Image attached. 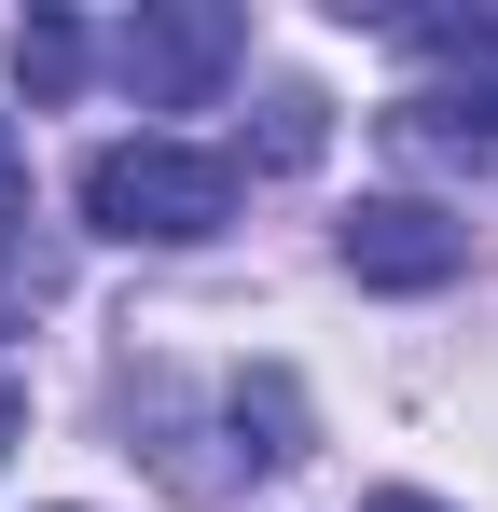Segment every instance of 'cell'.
Here are the masks:
<instances>
[{"label":"cell","instance_id":"1","mask_svg":"<svg viewBox=\"0 0 498 512\" xmlns=\"http://www.w3.org/2000/svg\"><path fill=\"white\" fill-rule=\"evenodd\" d=\"M83 222L125 236V250H208L236 222V153H208V139H111L83 167Z\"/></svg>","mask_w":498,"mask_h":512},{"label":"cell","instance_id":"2","mask_svg":"<svg viewBox=\"0 0 498 512\" xmlns=\"http://www.w3.org/2000/svg\"><path fill=\"white\" fill-rule=\"evenodd\" d=\"M388 28L429 70V97L402 111L415 139H498V0H471V14H388Z\"/></svg>","mask_w":498,"mask_h":512},{"label":"cell","instance_id":"3","mask_svg":"<svg viewBox=\"0 0 498 512\" xmlns=\"http://www.w3.org/2000/svg\"><path fill=\"white\" fill-rule=\"evenodd\" d=\"M236 42L249 28L222 14V0H166V14H125V28H111V70H125L139 111H194V97L236 70Z\"/></svg>","mask_w":498,"mask_h":512},{"label":"cell","instance_id":"4","mask_svg":"<svg viewBox=\"0 0 498 512\" xmlns=\"http://www.w3.org/2000/svg\"><path fill=\"white\" fill-rule=\"evenodd\" d=\"M332 250H346V277H360V291H443V277L471 263V222H443L429 194H360Z\"/></svg>","mask_w":498,"mask_h":512},{"label":"cell","instance_id":"5","mask_svg":"<svg viewBox=\"0 0 498 512\" xmlns=\"http://www.w3.org/2000/svg\"><path fill=\"white\" fill-rule=\"evenodd\" d=\"M222 416H236V457H249V471H291V457H305V388H291L277 360L222 388Z\"/></svg>","mask_w":498,"mask_h":512},{"label":"cell","instance_id":"6","mask_svg":"<svg viewBox=\"0 0 498 512\" xmlns=\"http://www.w3.org/2000/svg\"><path fill=\"white\" fill-rule=\"evenodd\" d=\"M14 84L28 97H70L83 84V28L70 14H28V28H14Z\"/></svg>","mask_w":498,"mask_h":512},{"label":"cell","instance_id":"7","mask_svg":"<svg viewBox=\"0 0 498 512\" xmlns=\"http://www.w3.org/2000/svg\"><path fill=\"white\" fill-rule=\"evenodd\" d=\"M319 139H332V97H305V84H277V97H263V167H305Z\"/></svg>","mask_w":498,"mask_h":512},{"label":"cell","instance_id":"8","mask_svg":"<svg viewBox=\"0 0 498 512\" xmlns=\"http://www.w3.org/2000/svg\"><path fill=\"white\" fill-rule=\"evenodd\" d=\"M28 236V153H14V125H0V250Z\"/></svg>","mask_w":498,"mask_h":512},{"label":"cell","instance_id":"9","mask_svg":"<svg viewBox=\"0 0 498 512\" xmlns=\"http://www.w3.org/2000/svg\"><path fill=\"white\" fill-rule=\"evenodd\" d=\"M360 512H443V499H415V485H374V499H360Z\"/></svg>","mask_w":498,"mask_h":512}]
</instances>
